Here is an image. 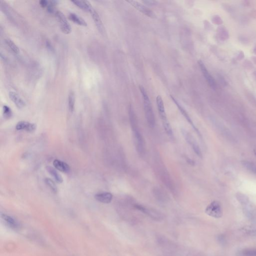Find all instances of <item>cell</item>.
Returning <instances> with one entry per match:
<instances>
[{
	"mask_svg": "<svg viewBox=\"0 0 256 256\" xmlns=\"http://www.w3.org/2000/svg\"><path fill=\"white\" fill-rule=\"evenodd\" d=\"M139 88H140V92L143 97L146 119L147 120V123L148 124L149 126L150 127L154 128L156 124V121H155V115L153 110L152 104L150 100L147 92L144 87L142 85H140L139 86Z\"/></svg>",
	"mask_w": 256,
	"mask_h": 256,
	"instance_id": "2",
	"label": "cell"
},
{
	"mask_svg": "<svg viewBox=\"0 0 256 256\" xmlns=\"http://www.w3.org/2000/svg\"><path fill=\"white\" fill-rule=\"evenodd\" d=\"M254 154L256 156V149H255L254 150Z\"/></svg>",
	"mask_w": 256,
	"mask_h": 256,
	"instance_id": "30",
	"label": "cell"
},
{
	"mask_svg": "<svg viewBox=\"0 0 256 256\" xmlns=\"http://www.w3.org/2000/svg\"><path fill=\"white\" fill-rule=\"evenodd\" d=\"M9 95L11 100L17 108L21 109L25 107L26 103L17 93L15 92H10Z\"/></svg>",
	"mask_w": 256,
	"mask_h": 256,
	"instance_id": "13",
	"label": "cell"
},
{
	"mask_svg": "<svg viewBox=\"0 0 256 256\" xmlns=\"http://www.w3.org/2000/svg\"><path fill=\"white\" fill-rule=\"evenodd\" d=\"M129 116L136 150L140 155H143L145 152V143L143 135L140 131L136 115L131 105L129 106Z\"/></svg>",
	"mask_w": 256,
	"mask_h": 256,
	"instance_id": "1",
	"label": "cell"
},
{
	"mask_svg": "<svg viewBox=\"0 0 256 256\" xmlns=\"http://www.w3.org/2000/svg\"><path fill=\"white\" fill-rule=\"evenodd\" d=\"M53 165L55 169L63 173H68L70 170L69 165L59 160H55L53 162Z\"/></svg>",
	"mask_w": 256,
	"mask_h": 256,
	"instance_id": "16",
	"label": "cell"
},
{
	"mask_svg": "<svg viewBox=\"0 0 256 256\" xmlns=\"http://www.w3.org/2000/svg\"><path fill=\"white\" fill-rule=\"evenodd\" d=\"M45 182L46 183V185L50 188V189L51 190L53 193L56 194L58 192V188H57V186L55 184V183H54L53 180L51 179H49V178H46L45 180Z\"/></svg>",
	"mask_w": 256,
	"mask_h": 256,
	"instance_id": "22",
	"label": "cell"
},
{
	"mask_svg": "<svg viewBox=\"0 0 256 256\" xmlns=\"http://www.w3.org/2000/svg\"><path fill=\"white\" fill-rule=\"evenodd\" d=\"M36 128L37 126L36 124L26 121H20L18 122L16 126V129L17 130H24L31 133L35 131Z\"/></svg>",
	"mask_w": 256,
	"mask_h": 256,
	"instance_id": "11",
	"label": "cell"
},
{
	"mask_svg": "<svg viewBox=\"0 0 256 256\" xmlns=\"http://www.w3.org/2000/svg\"><path fill=\"white\" fill-rule=\"evenodd\" d=\"M236 197L240 203H241L243 205H246L249 203V198L244 194L238 193L236 195Z\"/></svg>",
	"mask_w": 256,
	"mask_h": 256,
	"instance_id": "24",
	"label": "cell"
},
{
	"mask_svg": "<svg viewBox=\"0 0 256 256\" xmlns=\"http://www.w3.org/2000/svg\"><path fill=\"white\" fill-rule=\"evenodd\" d=\"M127 2L129 3L131 6L136 9V10L142 13L145 15L153 19L156 18V15L155 14V13L152 11L151 9L148 8V7L142 4L141 3H139L136 1H128Z\"/></svg>",
	"mask_w": 256,
	"mask_h": 256,
	"instance_id": "5",
	"label": "cell"
},
{
	"mask_svg": "<svg viewBox=\"0 0 256 256\" xmlns=\"http://www.w3.org/2000/svg\"><path fill=\"white\" fill-rule=\"evenodd\" d=\"M5 43L7 44V46H8L10 48V49L15 54H18L19 53L20 50L18 46L16 45L15 43H14L13 41L10 40L9 39H7L5 40Z\"/></svg>",
	"mask_w": 256,
	"mask_h": 256,
	"instance_id": "21",
	"label": "cell"
},
{
	"mask_svg": "<svg viewBox=\"0 0 256 256\" xmlns=\"http://www.w3.org/2000/svg\"><path fill=\"white\" fill-rule=\"evenodd\" d=\"M240 255L242 256H256V249H249L242 251Z\"/></svg>",
	"mask_w": 256,
	"mask_h": 256,
	"instance_id": "23",
	"label": "cell"
},
{
	"mask_svg": "<svg viewBox=\"0 0 256 256\" xmlns=\"http://www.w3.org/2000/svg\"><path fill=\"white\" fill-rule=\"evenodd\" d=\"M48 4L49 1H46V0H42V1H40V5L43 8H47L48 5Z\"/></svg>",
	"mask_w": 256,
	"mask_h": 256,
	"instance_id": "28",
	"label": "cell"
},
{
	"mask_svg": "<svg viewBox=\"0 0 256 256\" xmlns=\"http://www.w3.org/2000/svg\"><path fill=\"white\" fill-rule=\"evenodd\" d=\"M48 172L50 173L52 176H53L55 180L59 183H62L63 182L62 176L60 174V173L57 171L56 169L52 167L47 166L46 168Z\"/></svg>",
	"mask_w": 256,
	"mask_h": 256,
	"instance_id": "19",
	"label": "cell"
},
{
	"mask_svg": "<svg viewBox=\"0 0 256 256\" xmlns=\"http://www.w3.org/2000/svg\"><path fill=\"white\" fill-rule=\"evenodd\" d=\"M1 217L8 227L13 230H17L19 229L20 224L18 221L14 218L5 214H2Z\"/></svg>",
	"mask_w": 256,
	"mask_h": 256,
	"instance_id": "12",
	"label": "cell"
},
{
	"mask_svg": "<svg viewBox=\"0 0 256 256\" xmlns=\"http://www.w3.org/2000/svg\"><path fill=\"white\" fill-rule=\"evenodd\" d=\"M3 115L4 117L6 119H9L12 116V111L10 107L6 105H4L3 107Z\"/></svg>",
	"mask_w": 256,
	"mask_h": 256,
	"instance_id": "25",
	"label": "cell"
},
{
	"mask_svg": "<svg viewBox=\"0 0 256 256\" xmlns=\"http://www.w3.org/2000/svg\"><path fill=\"white\" fill-rule=\"evenodd\" d=\"M142 2L144 3V4L149 6H155L158 4V2L156 1H154V0H145V1H143Z\"/></svg>",
	"mask_w": 256,
	"mask_h": 256,
	"instance_id": "27",
	"label": "cell"
},
{
	"mask_svg": "<svg viewBox=\"0 0 256 256\" xmlns=\"http://www.w3.org/2000/svg\"><path fill=\"white\" fill-rule=\"evenodd\" d=\"M156 103L158 112L159 114L160 117L162 121L164 130L168 135H169L170 137H172L173 136V130L169 120L168 119L166 113L165 112L164 102L161 96H157L156 98Z\"/></svg>",
	"mask_w": 256,
	"mask_h": 256,
	"instance_id": "3",
	"label": "cell"
},
{
	"mask_svg": "<svg viewBox=\"0 0 256 256\" xmlns=\"http://www.w3.org/2000/svg\"><path fill=\"white\" fill-rule=\"evenodd\" d=\"M198 63L199 65L200 68V69H201V71L203 74L204 77L206 80L207 82L208 83L209 86H210L212 88L215 89L216 87V83L214 79L210 74L209 72H208V70L207 69L206 67L205 66L202 61L201 60H199L198 61Z\"/></svg>",
	"mask_w": 256,
	"mask_h": 256,
	"instance_id": "10",
	"label": "cell"
},
{
	"mask_svg": "<svg viewBox=\"0 0 256 256\" xmlns=\"http://www.w3.org/2000/svg\"><path fill=\"white\" fill-rule=\"evenodd\" d=\"M75 104V95L74 92L71 91L70 92L68 97V105H69V110L70 113H72L74 111Z\"/></svg>",
	"mask_w": 256,
	"mask_h": 256,
	"instance_id": "20",
	"label": "cell"
},
{
	"mask_svg": "<svg viewBox=\"0 0 256 256\" xmlns=\"http://www.w3.org/2000/svg\"><path fill=\"white\" fill-rule=\"evenodd\" d=\"M205 213L209 216L215 218L221 217L223 215V210L220 203L217 201H213L207 207Z\"/></svg>",
	"mask_w": 256,
	"mask_h": 256,
	"instance_id": "4",
	"label": "cell"
},
{
	"mask_svg": "<svg viewBox=\"0 0 256 256\" xmlns=\"http://www.w3.org/2000/svg\"><path fill=\"white\" fill-rule=\"evenodd\" d=\"M135 208L137 210L143 212V213L147 215L148 216L154 219L155 220H160L162 218V215L159 212L153 209H148L139 204H135Z\"/></svg>",
	"mask_w": 256,
	"mask_h": 256,
	"instance_id": "8",
	"label": "cell"
},
{
	"mask_svg": "<svg viewBox=\"0 0 256 256\" xmlns=\"http://www.w3.org/2000/svg\"><path fill=\"white\" fill-rule=\"evenodd\" d=\"M170 97L171 99H172V100H173V101L175 103V104H176L177 107L179 109L180 112L183 115V116L187 120L189 123L190 124V125L192 126L193 129H194V130L198 134V135L200 136V133L199 131L195 125H194V123H193V121L191 119V117H190V116L189 115V114L187 113V111H186L184 108H183L179 104V103L177 101V100H176V99L174 97H173V96L171 95Z\"/></svg>",
	"mask_w": 256,
	"mask_h": 256,
	"instance_id": "9",
	"label": "cell"
},
{
	"mask_svg": "<svg viewBox=\"0 0 256 256\" xmlns=\"http://www.w3.org/2000/svg\"><path fill=\"white\" fill-rule=\"evenodd\" d=\"M56 16L57 17L58 22L60 25V28L63 33L68 35L72 32L71 27L66 18L65 16L62 12L56 11L55 12Z\"/></svg>",
	"mask_w": 256,
	"mask_h": 256,
	"instance_id": "6",
	"label": "cell"
},
{
	"mask_svg": "<svg viewBox=\"0 0 256 256\" xmlns=\"http://www.w3.org/2000/svg\"><path fill=\"white\" fill-rule=\"evenodd\" d=\"M91 14L92 17L93 18V20L94 21L96 26L97 27V29L99 31V32L102 33H104V27L103 25V23L102 22L101 19L100 18V16L96 11L93 9L90 12Z\"/></svg>",
	"mask_w": 256,
	"mask_h": 256,
	"instance_id": "15",
	"label": "cell"
},
{
	"mask_svg": "<svg viewBox=\"0 0 256 256\" xmlns=\"http://www.w3.org/2000/svg\"><path fill=\"white\" fill-rule=\"evenodd\" d=\"M113 196L111 193L101 192L96 194L95 198L99 202L104 204H109L112 202Z\"/></svg>",
	"mask_w": 256,
	"mask_h": 256,
	"instance_id": "14",
	"label": "cell"
},
{
	"mask_svg": "<svg viewBox=\"0 0 256 256\" xmlns=\"http://www.w3.org/2000/svg\"><path fill=\"white\" fill-rule=\"evenodd\" d=\"M187 163L189 164H190V165H191V166H193V165H194V163H194V161H193L191 159H189H189H187Z\"/></svg>",
	"mask_w": 256,
	"mask_h": 256,
	"instance_id": "29",
	"label": "cell"
},
{
	"mask_svg": "<svg viewBox=\"0 0 256 256\" xmlns=\"http://www.w3.org/2000/svg\"><path fill=\"white\" fill-rule=\"evenodd\" d=\"M244 166L247 169L256 174V166L254 165L253 164L249 162H244Z\"/></svg>",
	"mask_w": 256,
	"mask_h": 256,
	"instance_id": "26",
	"label": "cell"
},
{
	"mask_svg": "<svg viewBox=\"0 0 256 256\" xmlns=\"http://www.w3.org/2000/svg\"><path fill=\"white\" fill-rule=\"evenodd\" d=\"M182 132L187 143L191 146L193 151L195 152L196 155L200 158H202V154L201 152V149L200 148L199 146L197 143L195 139L194 138V137H193L192 135L189 132L185 130H183L182 131Z\"/></svg>",
	"mask_w": 256,
	"mask_h": 256,
	"instance_id": "7",
	"label": "cell"
},
{
	"mask_svg": "<svg viewBox=\"0 0 256 256\" xmlns=\"http://www.w3.org/2000/svg\"><path fill=\"white\" fill-rule=\"evenodd\" d=\"M72 3L85 11L91 12L93 8L90 2L87 1H72Z\"/></svg>",
	"mask_w": 256,
	"mask_h": 256,
	"instance_id": "17",
	"label": "cell"
},
{
	"mask_svg": "<svg viewBox=\"0 0 256 256\" xmlns=\"http://www.w3.org/2000/svg\"><path fill=\"white\" fill-rule=\"evenodd\" d=\"M69 19L73 22L74 23L77 25H79L81 26L86 27L87 26V23L83 18L80 17L79 16L77 15V14L74 13H71L69 16Z\"/></svg>",
	"mask_w": 256,
	"mask_h": 256,
	"instance_id": "18",
	"label": "cell"
}]
</instances>
